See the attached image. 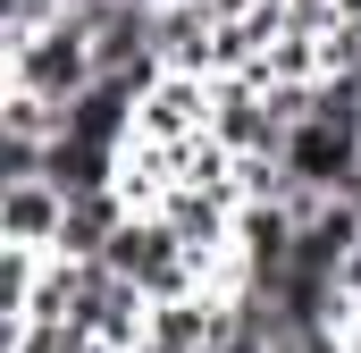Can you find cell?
<instances>
[{"instance_id": "obj_4", "label": "cell", "mask_w": 361, "mask_h": 353, "mask_svg": "<svg viewBox=\"0 0 361 353\" xmlns=\"http://www.w3.org/2000/svg\"><path fill=\"white\" fill-rule=\"evenodd\" d=\"M219 328H227V294L185 286V294H160V303L143 311V345L135 353H210Z\"/></svg>"}, {"instance_id": "obj_2", "label": "cell", "mask_w": 361, "mask_h": 353, "mask_svg": "<svg viewBox=\"0 0 361 353\" xmlns=\"http://www.w3.org/2000/svg\"><path fill=\"white\" fill-rule=\"evenodd\" d=\"M101 261L118 269V277H135L152 303H160V294H185V286H202V261H193V244H185V236L160 219V210H126Z\"/></svg>"}, {"instance_id": "obj_6", "label": "cell", "mask_w": 361, "mask_h": 353, "mask_svg": "<svg viewBox=\"0 0 361 353\" xmlns=\"http://www.w3.org/2000/svg\"><path fill=\"white\" fill-rule=\"evenodd\" d=\"M118 219H126V193H118V185H101V193H68V219H59V244H51V253H68V261H101L109 236H118Z\"/></svg>"}, {"instance_id": "obj_5", "label": "cell", "mask_w": 361, "mask_h": 353, "mask_svg": "<svg viewBox=\"0 0 361 353\" xmlns=\"http://www.w3.org/2000/svg\"><path fill=\"white\" fill-rule=\"evenodd\" d=\"M59 219H68V193L51 176H8L0 185V236L8 244H59Z\"/></svg>"}, {"instance_id": "obj_7", "label": "cell", "mask_w": 361, "mask_h": 353, "mask_svg": "<svg viewBox=\"0 0 361 353\" xmlns=\"http://www.w3.org/2000/svg\"><path fill=\"white\" fill-rule=\"evenodd\" d=\"M8 353H118V345H101V337H85V328H17L8 337Z\"/></svg>"}, {"instance_id": "obj_1", "label": "cell", "mask_w": 361, "mask_h": 353, "mask_svg": "<svg viewBox=\"0 0 361 353\" xmlns=\"http://www.w3.org/2000/svg\"><path fill=\"white\" fill-rule=\"evenodd\" d=\"M92 76H101V51H92V17H76V8H59L34 34H8V85H25V92L68 109Z\"/></svg>"}, {"instance_id": "obj_3", "label": "cell", "mask_w": 361, "mask_h": 353, "mask_svg": "<svg viewBox=\"0 0 361 353\" xmlns=\"http://www.w3.org/2000/svg\"><path fill=\"white\" fill-rule=\"evenodd\" d=\"M210 109H219V85L193 76V68H160L152 85L135 92V135L126 143H152V152H185L210 135Z\"/></svg>"}]
</instances>
